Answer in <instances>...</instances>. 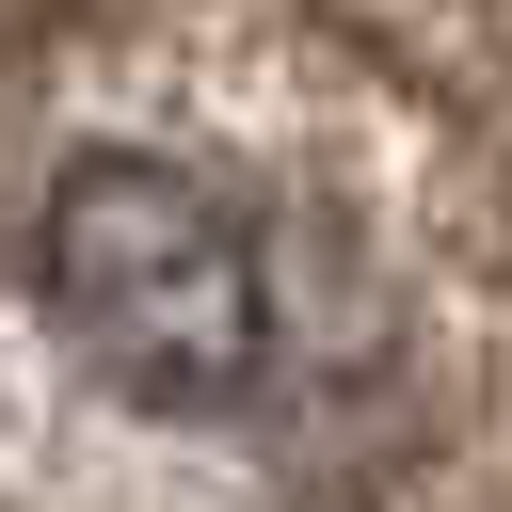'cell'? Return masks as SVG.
Listing matches in <instances>:
<instances>
[{"mask_svg": "<svg viewBox=\"0 0 512 512\" xmlns=\"http://www.w3.org/2000/svg\"><path fill=\"white\" fill-rule=\"evenodd\" d=\"M32 272H48L64 352H80L128 416H240L256 368H272L256 224H240L192 160H144V144L64 160V192H48V224H32Z\"/></svg>", "mask_w": 512, "mask_h": 512, "instance_id": "obj_1", "label": "cell"}]
</instances>
